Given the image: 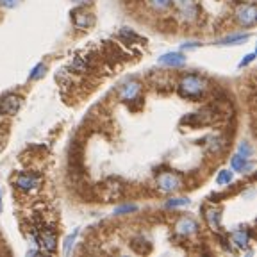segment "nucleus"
Listing matches in <instances>:
<instances>
[{
  "mask_svg": "<svg viewBox=\"0 0 257 257\" xmlns=\"http://www.w3.org/2000/svg\"><path fill=\"white\" fill-rule=\"evenodd\" d=\"M205 89H207V80L200 75H193V73L182 77V80L179 82V93L188 98H198L204 95Z\"/></svg>",
  "mask_w": 257,
  "mask_h": 257,
  "instance_id": "obj_1",
  "label": "nucleus"
},
{
  "mask_svg": "<svg viewBox=\"0 0 257 257\" xmlns=\"http://www.w3.org/2000/svg\"><path fill=\"white\" fill-rule=\"evenodd\" d=\"M156 186L163 193H175L182 188V177L175 172L159 173L156 179Z\"/></svg>",
  "mask_w": 257,
  "mask_h": 257,
  "instance_id": "obj_2",
  "label": "nucleus"
},
{
  "mask_svg": "<svg viewBox=\"0 0 257 257\" xmlns=\"http://www.w3.org/2000/svg\"><path fill=\"white\" fill-rule=\"evenodd\" d=\"M236 20L239 22L243 27H252L257 20V9L253 4H243L237 8L236 11Z\"/></svg>",
  "mask_w": 257,
  "mask_h": 257,
  "instance_id": "obj_3",
  "label": "nucleus"
},
{
  "mask_svg": "<svg viewBox=\"0 0 257 257\" xmlns=\"http://www.w3.org/2000/svg\"><path fill=\"white\" fill-rule=\"evenodd\" d=\"M20 105H22V98L18 95H13V93L4 95L0 98V112H2V114H8V116L15 114V112L20 109Z\"/></svg>",
  "mask_w": 257,
  "mask_h": 257,
  "instance_id": "obj_4",
  "label": "nucleus"
},
{
  "mask_svg": "<svg viewBox=\"0 0 257 257\" xmlns=\"http://www.w3.org/2000/svg\"><path fill=\"white\" fill-rule=\"evenodd\" d=\"M72 22L77 29H88L91 25H95V16L86 11V9L79 8L75 11H72Z\"/></svg>",
  "mask_w": 257,
  "mask_h": 257,
  "instance_id": "obj_5",
  "label": "nucleus"
},
{
  "mask_svg": "<svg viewBox=\"0 0 257 257\" xmlns=\"http://www.w3.org/2000/svg\"><path fill=\"white\" fill-rule=\"evenodd\" d=\"M15 184L22 191H32V189L38 188V184H40V177L32 175V173H20V175L16 177Z\"/></svg>",
  "mask_w": 257,
  "mask_h": 257,
  "instance_id": "obj_6",
  "label": "nucleus"
},
{
  "mask_svg": "<svg viewBox=\"0 0 257 257\" xmlns=\"http://www.w3.org/2000/svg\"><path fill=\"white\" fill-rule=\"evenodd\" d=\"M140 91H141V84L136 80H131L127 84H123L120 88V98L125 102H133L140 98Z\"/></svg>",
  "mask_w": 257,
  "mask_h": 257,
  "instance_id": "obj_7",
  "label": "nucleus"
},
{
  "mask_svg": "<svg viewBox=\"0 0 257 257\" xmlns=\"http://www.w3.org/2000/svg\"><path fill=\"white\" fill-rule=\"evenodd\" d=\"M175 230L182 236H191L198 230V223L193 218L189 216H182L179 218V221L175 223Z\"/></svg>",
  "mask_w": 257,
  "mask_h": 257,
  "instance_id": "obj_8",
  "label": "nucleus"
},
{
  "mask_svg": "<svg viewBox=\"0 0 257 257\" xmlns=\"http://www.w3.org/2000/svg\"><path fill=\"white\" fill-rule=\"evenodd\" d=\"M40 245H41V248L45 250V252H48V253H52L54 250H56V243H57V239H56V234L52 232L50 229H43L40 232Z\"/></svg>",
  "mask_w": 257,
  "mask_h": 257,
  "instance_id": "obj_9",
  "label": "nucleus"
},
{
  "mask_svg": "<svg viewBox=\"0 0 257 257\" xmlns=\"http://www.w3.org/2000/svg\"><path fill=\"white\" fill-rule=\"evenodd\" d=\"M159 63L166 64V66H182V64L186 63V57H184V54H181V52H170V54H165V56H161Z\"/></svg>",
  "mask_w": 257,
  "mask_h": 257,
  "instance_id": "obj_10",
  "label": "nucleus"
},
{
  "mask_svg": "<svg viewBox=\"0 0 257 257\" xmlns=\"http://www.w3.org/2000/svg\"><path fill=\"white\" fill-rule=\"evenodd\" d=\"M230 166H232V170H236V172H248V170L253 168L248 161H246V157H243L241 154H236V156L230 159Z\"/></svg>",
  "mask_w": 257,
  "mask_h": 257,
  "instance_id": "obj_11",
  "label": "nucleus"
},
{
  "mask_svg": "<svg viewBox=\"0 0 257 257\" xmlns=\"http://www.w3.org/2000/svg\"><path fill=\"white\" fill-rule=\"evenodd\" d=\"M248 239H250L248 230H236V232H232V241L239 248H245L248 245Z\"/></svg>",
  "mask_w": 257,
  "mask_h": 257,
  "instance_id": "obj_12",
  "label": "nucleus"
},
{
  "mask_svg": "<svg viewBox=\"0 0 257 257\" xmlns=\"http://www.w3.org/2000/svg\"><path fill=\"white\" fill-rule=\"evenodd\" d=\"M220 211H214V209H209L207 213H205V220H207V225L211 227L213 230L220 229Z\"/></svg>",
  "mask_w": 257,
  "mask_h": 257,
  "instance_id": "obj_13",
  "label": "nucleus"
},
{
  "mask_svg": "<svg viewBox=\"0 0 257 257\" xmlns=\"http://www.w3.org/2000/svg\"><path fill=\"white\" fill-rule=\"evenodd\" d=\"M131 246H133L138 253H149L150 250H152V245H150L147 239H143V237H136V239L131 243Z\"/></svg>",
  "mask_w": 257,
  "mask_h": 257,
  "instance_id": "obj_14",
  "label": "nucleus"
},
{
  "mask_svg": "<svg viewBox=\"0 0 257 257\" xmlns=\"http://www.w3.org/2000/svg\"><path fill=\"white\" fill-rule=\"evenodd\" d=\"M250 38V34H232V36H227L223 40L218 41V45H237V43H243Z\"/></svg>",
  "mask_w": 257,
  "mask_h": 257,
  "instance_id": "obj_15",
  "label": "nucleus"
},
{
  "mask_svg": "<svg viewBox=\"0 0 257 257\" xmlns=\"http://www.w3.org/2000/svg\"><path fill=\"white\" fill-rule=\"evenodd\" d=\"M186 13H188V20L197 16V6L193 4L191 0H182L181 2V15H186Z\"/></svg>",
  "mask_w": 257,
  "mask_h": 257,
  "instance_id": "obj_16",
  "label": "nucleus"
},
{
  "mask_svg": "<svg viewBox=\"0 0 257 257\" xmlns=\"http://www.w3.org/2000/svg\"><path fill=\"white\" fill-rule=\"evenodd\" d=\"M147 4L156 11H165L172 6V0H147Z\"/></svg>",
  "mask_w": 257,
  "mask_h": 257,
  "instance_id": "obj_17",
  "label": "nucleus"
},
{
  "mask_svg": "<svg viewBox=\"0 0 257 257\" xmlns=\"http://www.w3.org/2000/svg\"><path fill=\"white\" fill-rule=\"evenodd\" d=\"M230 181H232V172H229V170H221V172L218 173V177H216L218 184H229Z\"/></svg>",
  "mask_w": 257,
  "mask_h": 257,
  "instance_id": "obj_18",
  "label": "nucleus"
},
{
  "mask_svg": "<svg viewBox=\"0 0 257 257\" xmlns=\"http://www.w3.org/2000/svg\"><path fill=\"white\" fill-rule=\"evenodd\" d=\"M184 205H189L188 198H172V200L166 202V207H184Z\"/></svg>",
  "mask_w": 257,
  "mask_h": 257,
  "instance_id": "obj_19",
  "label": "nucleus"
},
{
  "mask_svg": "<svg viewBox=\"0 0 257 257\" xmlns=\"http://www.w3.org/2000/svg\"><path fill=\"white\" fill-rule=\"evenodd\" d=\"M134 211H138V205L127 204V205H120V207L114 209V214H127V213H134Z\"/></svg>",
  "mask_w": 257,
  "mask_h": 257,
  "instance_id": "obj_20",
  "label": "nucleus"
},
{
  "mask_svg": "<svg viewBox=\"0 0 257 257\" xmlns=\"http://www.w3.org/2000/svg\"><path fill=\"white\" fill-rule=\"evenodd\" d=\"M45 72H47V68H45V64H38L36 68L32 70L31 75H29V79H31V80L40 79V77H43V75H45Z\"/></svg>",
  "mask_w": 257,
  "mask_h": 257,
  "instance_id": "obj_21",
  "label": "nucleus"
},
{
  "mask_svg": "<svg viewBox=\"0 0 257 257\" xmlns=\"http://www.w3.org/2000/svg\"><path fill=\"white\" fill-rule=\"evenodd\" d=\"M237 150H239L241 156L246 157V159H248V157L252 156V147H250V145L246 143V141H243V143H239V149H237Z\"/></svg>",
  "mask_w": 257,
  "mask_h": 257,
  "instance_id": "obj_22",
  "label": "nucleus"
},
{
  "mask_svg": "<svg viewBox=\"0 0 257 257\" xmlns=\"http://www.w3.org/2000/svg\"><path fill=\"white\" fill-rule=\"evenodd\" d=\"M22 0H0V6L2 8H8V9H13L16 8V6H20Z\"/></svg>",
  "mask_w": 257,
  "mask_h": 257,
  "instance_id": "obj_23",
  "label": "nucleus"
},
{
  "mask_svg": "<svg viewBox=\"0 0 257 257\" xmlns=\"http://www.w3.org/2000/svg\"><path fill=\"white\" fill-rule=\"evenodd\" d=\"M75 236H77V230L73 232V236H70L68 239H66V245H64V253H68V252H70V246L73 245V241H75Z\"/></svg>",
  "mask_w": 257,
  "mask_h": 257,
  "instance_id": "obj_24",
  "label": "nucleus"
},
{
  "mask_svg": "<svg viewBox=\"0 0 257 257\" xmlns=\"http://www.w3.org/2000/svg\"><path fill=\"white\" fill-rule=\"evenodd\" d=\"M253 57H255V56H253V54H248V56H246V59H245V61H241V63H239V66H245V64L252 63Z\"/></svg>",
  "mask_w": 257,
  "mask_h": 257,
  "instance_id": "obj_25",
  "label": "nucleus"
},
{
  "mask_svg": "<svg viewBox=\"0 0 257 257\" xmlns=\"http://www.w3.org/2000/svg\"><path fill=\"white\" fill-rule=\"evenodd\" d=\"M197 47H200V43H184V45H182V48H184V50H189V48H197Z\"/></svg>",
  "mask_w": 257,
  "mask_h": 257,
  "instance_id": "obj_26",
  "label": "nucleus"
},
{
  "mask_svg": "<svg viewBox=\"0 0 257 257\" xmlns=\"http://www.w3.org/2000/svg\"><path fill=\"white\" fill-rule=\"evenodd\" d=\"M73 2H77V4H86V2H93V0H73Z\"/></svg>",
  "mask_w": 257,
  "mask_h": 257,
  "instance_id": "obj_27",
  "label": "nucleus"
},
{
  "mask_svg": "<svg viewBox=\"0 0 257 257\" xmlns=\"http://www.w3.org/2000/svg\"><path fill=\"white\" fill-rule=\"evenodd\" d=\"M0 213H2V195H0Z\"/></svg>",
  "mask_w": 257,
  "mask_h": 257,
  "instance_id": "obj_28",
  "label": "nucleus"
}]
</instances>
